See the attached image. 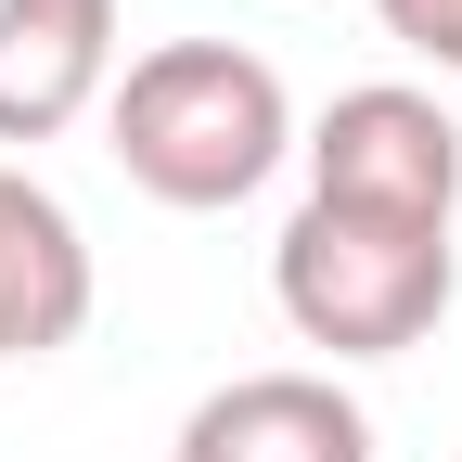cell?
Segmentation results:
<instances>
[{
	"label": "cell",
	"mask_w": 462,
	"mask_h": 462,
	"mask_svg": "<svg viewBox=\"0 0 462 462\" xmlns=\"http://www.w3.org/2000/svg\"><path fill=\"white\" fill-rule=\"evenodd\" d=\"M103 154L129 167V193L180 206V218H218L245 206L282 154H296V103L257 51L231 39H167L142 65H116L103 90Z\"/></svg>",
	"instance_id": "cell-1"
},
{
	"label": "cell",
	"mask_w": 462,
	"mask_h": 462,
	"mask_svg": "<svg viewBox=\"0 0 462 462\" xmlns=\"http://www.w3.org/2000/svg\"><path fill=\"white\" fill-rule=\"evenodd\" d=\"M270 296L282 321H296L309 346H334V360H398V346H424L462 296V257L449 231L424 218H373V206H296L270 245Z\"/></svg>",
	"instance_id": "cell-2"
},
{
	"label": "cell",
	"mask_w": 462,
	"mask_h": 462,
	"mask_svg": "<svg viewBox=\"0 0 462 462\" xmlns=\"http://www.w3.org/2000/svg\"><path fill=\"white\" fill-rule=\"evenodd\" d=\"M309 193L321 206H373V218H424L449 231L462 218V129H449V103L437 90H334L321 103V129H309Z\"/></svg>",
	"instance_id": "cell-3"
},
{
	"label": "cell",
	"mask_w": 462,
	"mask_h": 462,
	"mask_svg": "<svg viewBox=\"0 0 462 462\" xmlns=\"http://www.w3.org/2000/svg\"><path fill=\"white\" fill-rule=\"evenodd\" d=\"M167 462H373V411L334 373H231L180 411Z\"/></svg>",
	"instance_id": "cell-4"
},
{
	"label": "cell",
	"mask_w": 462,
	"mask_h": 462,
	"mask_svg": "<svg viewBox=\"0 0 462 462\" xmlns=\"http://www.w3.org/2000/svg\"><path fill=\"white\" fill-rule=\"evenodd\" d=\"M116 90V0H0V142H51Z\"/></svg>",
	"instance_id": "cell-5"
},
{
	"label": "cell",
	"mask_w": 462,
	"mask_h": 462,
	"mask_svg": "<svg viewBox=\"0 0 462 462\" xmlns=\"http://www.w3.org/2000/svg\"><path fill=\"white\" fill-rule=\"evenodd\" d=\"M90 321V245L65 193H39L26 167H0V360H51Z\"/></svg>",
	"instance_id": "cell-6"
},
{
	"label": "cell",
	"mask_w": 462,
	"mask_h": 462,
	"mask_svg": "<svg viewBox=\"0 0 462 462\" xmlns=\"http://www.w3.org/2000/svg\"><path fill=\"white\" fill-rule=\"evenodd\" d=\"M373 14H385V39H398V51H424V65H449V78H462V0H373Z\"/></svg>",
	"instance_id": "cell-7"
}]
</instances>
